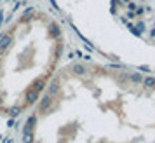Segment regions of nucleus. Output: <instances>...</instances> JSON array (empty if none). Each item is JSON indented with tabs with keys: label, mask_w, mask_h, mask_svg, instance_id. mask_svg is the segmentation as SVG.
Masks as SVG:
<instances>
[{
	"label": "nucleus",
	"mask_w": 155,
	"mask_h": 143,
	"mask_svg": "<svg viewBox=\"0 0 155 143\" xmlns=\"http://www.w3.org/2000/svg\"><path fill=\"white\" fill-rule=\"evenodd\" d=\"M63 35L54 18L26 9L0 33V115L28 114L54 79Z\"/></svg>",
	"instance_id": "obj_1"
},
{
	"label": "nucleus",
	"mask_w": 155,
	"mask_h": 143,
	"mask_svg": "<svg viewBox=\"0 0 155 143\" xmlns=\"http://www.w3.org/2000/svg\"><path fill=\"white\" fill-rule=\"evenodd\" d=\"M141 84L147 87V89H153V87H155V77H145Z\"/></svg>",
	"instance_id": "obj_2"
}]
</instances>
